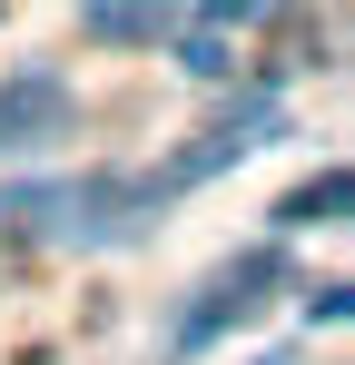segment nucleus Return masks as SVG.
<instances>
[{"instance_id":"nucleus-1","label":"nucleus","mask_w":355,"mask_h":365,"mask_svg":"<svg viewBox=\"0 0 355 365\" xmlns=\"http://www.w3.org/2000/svg\"><path fill=\"white\" fill-rule=\"evenodd\" d=\"M277 287H287V247H237L227 267H217V277H207L197 297L178 306V326H168V356H178V365H197L207 346H227L237 326H257V306L277 297Z\"/></svg>"},{"instance_id":"nucleus-3","label":"nucleus","mask_w":355,"mask_h":365,"mask_svg":"<svg viewBox=\"0 0 355 365\" xmlns=\"http://www.w3.org/2000/svg\"><path fill=\"white\" fill-rule=\"evenodd\" d=\"M148 217H168V207H158V187H148V168H89V178L59 187L50 237H59V247H128Z\"/></svg>"},{"instance_id":"nucleus-9","label":"nucleus","mask_w":355,"mask_h":365,"mask_svg":"<svg viewBox=\"0 0 355 365\" xmlns=\"http://www.w3.org/2000/svg\"><path fill=\"white\" fill-rule=\"evenodd\" d=\"M0 10H10V0H0Z\"/></svg>"},{"instance_id":"nucleus-5","label":"nucleus","mask_w":355,"mask_h":365,"mask_svg":"<svg viewBox=\"0 0 355 365\" xmlns=\"http://www.w3.org/2000/svg\"><path fill=\"white\" fill-rule=\"evenodd\" d=\"M69 128V79L59 69H20V79H0V148H40Z\"/></svg>"},{"instance_id":"nucleus-4","label":"nucleus","mask_w":355,"mask_h":365,"mask_svg":"<svg viewBox=\"0 0 355 365\" xmlns=\"http://www.w3.org/2000/svg\"><path fill=\"white\" fill-rule=\"evenodd\" d=\"M287 10H296V0H197V20L178 30V69H187V79H227L237 40L267 30V20H287Z\"/></svg>"},{"instance_id":"nucleus-7","label":"nucleus","mask_w":355,"mask_h":365,"mask_svg":"<svg viewBox=\"0 0 355 365\" xmlns=\"http://www.w3.org/2000/svg\"><path fill=\"white\" fill-rule=\"evenodd\" d=\"M346 197H355V178H346V158H326L306 187H287L277 197V237H306V227H346Z\"/></svg>"},{"instance_id":"nucleus-2","label":"nucleus","mask_w":355,"mask_h":365,"mask_svg":"<svg viewBox=\"0 0 355 365\" xmlns=\"http://www.w3.org/2000/svg\"><path fill=\"white\" fill-rule=\"evenodd\" d=\"M277 119H287V99H277V79H257L247 99H227V109H217V119L197 128V138L178 148L168 168H148V187H158V207H178L187 187H207L217 168H237L247 148H267V138H277Z\"/></svg>"},{"instance_id":"nucleus-8","label":"nucleus","mask_w":355,"mask_h":365,"mask_svg":"<svg viewBox=\"0 0 355 365\" xmlns=\"http://www.w3.org/2000/svg\"><path fill=\"white\" fill-rule=\"evenodd\" d=\"M306 326H326V336H336V326H346V277H326V287H316V297H306Z\"/></svg>"},{"instance_id":"nucleus-6","label":"nucleus","mask_w":355,"mask_h":365,"mask_svg":"<svg viewBox=\"0 0 355 365\" xmlns=\"http://www.w3.org/2000/svg\"><path fill=\"white\" fill-rule=\"evenodd\" d=\"M178 20H187V0H79V40H99V50H158Z\"/></svg>"}]
</instances>
